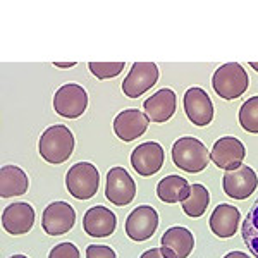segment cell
<instances>
[{"instance_id": "obj_1", "label": "cell", "mask_w": 258, "mask_h": 258, "mask_svg": "<svg viewBox=\"0 0 258 258\" xmlns=\"http://www.w3.org/2000/svg\"><path fill=\"white\" fill-rule=\"evenodd\" d=\"M74 136L69 127L55 124L43 131L38 143V152L41 159L48 164H62L73 155Z\"/></svg>"}, {"instance_id": "obj_2", "label": "cell", "mask_w": 258, "mask_h": 258, "mask_svg": "<svg viewBox=\"0 0 258 258\" xmlns=\"http://www.w3.org/2000/svg\"><path fill=\"white\" fill-rule=\"evenodd\" d=\"M172 162L184 172L198 174L207 169L210 153L203 141L193 136H184L172 145Z\"/></svg>"}, {"instance_id": "obj_3", "label": "cell", "mask_w": 258, "mask_h": 258, "mask_svg": "<svg viewBox=\"0 0 258 258\" xmlns=\"http://www.w3.org/2000/svg\"><path fill=\"white\" fill-rule=\"evenodd\" d=\"M249 78L246 71L238 62L224 64L214 73L212 88L224 100H236L248 90Z\"/></svg>"}, {"instance_id": "obj_4", "label": "cell", "mask_w": 258, "mask_h": 258, "mask_svg": "<svg viewBox=\"0 0 258 258\" xmlns=\"http://www.w3.org/2000/svg\"><path fill=\"white\" fill-rule=\"evenodd\" d=\"M100 184L98 169L90 162H78L66 174V188L76 200H90L97 195Z\"/></svg>"}, {"instance_id": "obj_5", "label": "cell", "mask_w": 258, "mask_h": 258, "mask_svg": "<svg viewBox=\"0 0 258 258\" xmlns=\"http://www.w3.org/2000/svg\"><path fill=\"white\" fill-rule=\"evenodd\" d=\"M86 107H88V95H86L85 88L76 83H68L55 91L53 109L60 117L78 119L85 114Z\"/></svg>"}, {"instance_id": "obj_6", "label": "cell", "mask_w": 258, "mask_h": 258, "mask_svg": "<svg viewBox=\"0 0 258 258\" xmlns=\"http://www.w3.org/2000/svg\"><path fill=\"white\" fill-rule=\"evenodd\" d=\"M136 197L135 179L124 167H112L107 172L105 198L117 207H126Z\"/></svg>"}, {"instance_id": "obj_7", "label": "cell", "mask_w": 258, "mask_h": 258, "mask_svg": "<svg viewBox=\"0 0 258 258\" xmlns=\"http://www.w3.org/2000/svg\"><path fill=\"white\" fill-rule=\"evenodd\" d=\"M159 81V68L153 62H136L122 81V91L129 98H138Z\"/></svg>"}, {"instance_id": "obj_8", "label": "cell", "mask_w": 258, "mask_h": 258, "mask_svg": "<svg viewBox=\"0 0 258 258\" xmlns=\"http://www.w3.org/2000/svg\"><path fill=\"white\" fill-rule=\"evenodd\" d=\"M222 188L232 200H246L258 188V176L251 167L241 165L236 170H227L224 174Z\"/></svg>"}, {"instance_id": "obj_9", "label": "cell", "mask_w": 258, "mask_h": 258, "mask_svg": "<svg viewBox=\"0 0 258 258\" xmlns=\"http://www.w3.org/2000/svg\"><path fill=\"white\" fill-rule=\"evenodd\" d=\"M244 155H246V148L234 136H224L214 143V148L210 152V160L217 165L219 169L236 170L243 165Z\"/></svg>"}, {"instance_id": "obj_10", "label": "cell", "mask_w": 258, "mask_h": 258, "mask_svg": "<svg viewBox=\"0 0 258 258\" xmlns=\"http://www.w3.org/2000/svg\"><path fill=\"white\" fill-rule=\"evenodd\" d=\"M76 222V212L68 202L50 203L41 215V227L50 236H60L69 232Z\"/></svg>"}, {"instance_id": "obj_11", "label": "cell", "mask_w": 258, "mask_h": 258, "mask_svg": "<svg viewBox=\"0 0 258 258\" xmlns=\"http://www.w3.org/2000/svg\"><path fill=\"white\" fill-rule=\"evenodd\" d=\"M159 227V214L153 207H136L126 219V234L133 241H147L153 236Z\"/></svg>"}, {"instance_id": "obj_12", "label": "cell", "mask_w": 258, "mask_h": 258, "mask_svg": "<svg viewBox=\"0 0 258 258\" xmlns=\"http://www.w3.org/2000/svg\"><path fill=\"white\" fill-rule=\"evenodd\" d=\"M165 160V153L162 145L157 141H147L138 145L131 153V165L140 176L150 177L162 169Z\"/></svg>"}, {"instance_id": "obj_13", "label": "cell", "mask_w": 258, "mask_h": 258, "mask_svg": "<svg viewBox=\"0 0 258 258\" xmlns=\"http://www.w3.org/2000/svg\"><path fill=\"white\" fill-rule=\"evenodd\" d=\"M184 110L195 126H209L214 120V103L205 90L193 86L184 93Z\"/></svg>"}, {"instance_id": "obj_14", "label": "cell", "mask_w": 258, "mask_h": 258, "mask_svg": "<svg viewBox=\"0 0 258 258\" xmlns=\"http://www.w3.org/2000/svg\"><path fill=\"white\" fill-rule=\"evenodd\" d=\"M148 122L150 119L147 117V114H143L138 109H127L115 115L114 131L120 140L129 143V141H135L147 133Z\"/></svg>"}, {"instance_id": "obj_15", "label": "cell", "mask_w": 258, "mask_h": 258, "mask_svg": "<svg viewBox=\"0 0 258 258\" xmlns=\"http://www.w3.org/2000/svg\"><path fill=\"white\" fill-rule=\"evenodd\" d=\"M33 224H35V210L30 203H11L2 214V226L12 236L30 232Z\"/></svg>"}, {"instance_id": "obj_16", "label": "cell", "mask_w": 258, "mask_h": 258, "mask_svg": "<svg viewBox=\"0 0 258 258\" xmlns=\"http://www.w3.org/2000/svg\"><path fill=\"white\" fill-rule=\"evenodd\" d=\"M177 97L170 88H162L143 102L145 114L153 122H167L176 114Z\"/></svg>"}, {"instance_id": "obj_17", "label": "cell", "mask_w": 258, "mask_h": 258, "mask_svg": "<svg viewBox=\"0 0 258 258\" xmlns=\"http://www.w3.org/2000/svg\"><path fill=\"white\" fill-rule=\"evenodd\" d=\"M115 226H117V219L114 212L102 205L90 209L83 217V229L86 231V234L93 238H107L115 231Z\"/></svg>"}, {"instance_id": "obj_18", "label": "cell", "mask_w": 258, "mask_h": 258, "mask_svg": "<svg viewBox=\"0 0 258 258\" xmlns=\"http://www.w3.org/2000/svg\"><path fill=\"white\" fill-rule=\"evenodd\" d=\"M162 249L170 256V258H188L189 253L195 248V238L191 234L189 229L176 226L170 227L164 232L160 239Z\"/></svg>"}, {"instance_id": "obj_19", "label": "cell", "mask_w": 258, "mask_h": 258, "mask_svg": "<svg viewBox=\"0 0 258 258\" xmlns=\"http://www.w3.org/2000/svg\"><path fill=\"white\" fill-rule=\"evenodd\" d=\"M241 212L234 205L220 203L215 207V210L210 215V229L215 236L222 239H227L236 234L239 226Z\"/></svg>"}, {"instance_id": "obj_20", "label": "cell", "mask_w": 258, "mask_h": 258, "mask_svg": "<svg viewBox=\"0 0 258 258\" xmlns=\"http://www.w3.org/2000/svg\"><path fill=\"white\" fill-rule=\"evenodd\" d=\"M30 181L23 169L18 165H4L0 170V195L2 198L21 197L28 191Z\"/></svg>"}, {"instance_id": "obj_21", "label": "cell", "mask_w": 258, "mask_h": 258, "mask_svg": "<svg viewBox=\"0 0 258 258\" xmlns=\"http://www.w3.org/2000/svg\"><path fill=\"white\" fill-rule=\"evenodd\" d=\"M189 182L182 176H165L157 184V197L164 203H182L189 197Z\"/></svg>"}, {"instance_id": "obj_22", "label": "cell", "mask_w": 258, "mask_h": 258, "mask_svg": "<svg viewBox=\"0 0 258 258\" xmlns=\"http://www.w3.org/2000/svg\"><path fill=\"white\" fill-rule=\"evenodd\" d=\"M210 203V193L203 184H191L189 197L182 202V210L188 217H202L205 210L209 209Z\"/></svg>"}, {"instance_id": "obj_23", "label": "cell", "mask_w": 258, "mask_h": 258, "mask_svg": "<svg viewBox=\"0 0 258 258\" xmlns=\"http://www.w3.org/2000/svg\"><path fill=\"white\" fill-rule=\"evenodd\" d=\"M243 241L251 251L253 256L258 258V200L251 205L248 215L243 222Z\"/></svg>"}, {"instance_id": "obj_24", "label": "cell", "mask_w": 258, "mask_h": 258, "mask_svg": "<svg viewBox=\"0 0 258 258\" xmlns=\"http://www.w3.org/2000/svg\"><path fill=\"white\" fill-rule=\"evenodd\" d=\"M239 124L244 131L258 135V97L248 98L239 109Z\"/></svg>"}, {"instance_id": "obj_25", "label": "cell", "mask_w": 258, "mask_h": 258, "mask_svg": "<svg viewBox=\"0 0 258 258\" xmlns=\"http://www.w3.org/2000/svg\"><path fill=\"white\" fill-rule=\"evenodd\" d=\"M124 66V62H90L88 69L98 80H110L122 73Z\"/></svg>"}, {"instance_id": "obj_26", "label": "cell", "mask_w": 258, "mask_h": 258, "mask_svg": "<svg viewBox=\"0 0 258 258\" xmlns=\"http://www.w3.org/2000/svg\"><path fill=\"white\" fill-rule=\"evenodd\" d=\"M48 258H81L80 248L73 243H59L48 253Z\"/></svg>"}, {"instance_id": "obj_27", "label": "cell", "mask_w": 258, "mask_h": 258, "mask_svg": "<svg viewBox=\"0 0 258 258\" xmlns=\"http://www.w3.org/2000/svg\"><path fill=\"white\" fill-rule=\"evenodd\" d=\"M86 258H117L115 251L105 244H90L86 248Z\"/></svg>"}, {"instance_id": "obj_28", "label": "cell", "mask_w": 258, "mask_h": 258, "mask_svg": "<svg viewBox=\"0 0 258 258\" xmlns=\"http://www.w3.org/2000/svg\"><path fill=\"white\" fill-rule=\"evenodd\" d=\"M140 258H170V256L162 248H150L148 251H145Z\"/></svg>"}, {"instance_id": "obj_29", "label": "cell", "mask_w": 258, "mask_h": 258, "mask_svg": "<svg viewBox=\"0 0 258 258\" xmlns=\"http://www.w3.org/2000/svg\"><path fill=\"white\" fill-rule=\"evenodd\" d=\"M224 258H251V256H248L246 253H243V251H231Z\"/></svg>"}, {"instance_id": "obj_30", "label": "cell", "mask_w": 258, "mask_h": 258, "mask_svg": "<svg viewBox=\"0 0 258 258\" xmlns=\"http://www.w3.org/2000/svg\"><path fill=\"white\" fill-rule=\"evenodd\" d=\"M53 66H57V68H60V69H68V68H73V66H76V62H55Z\"/></svg>"}, {"instance_id": "obj_31", "label": "cell", "mask_w": 258, "mask_h": 258, "mask_svg": "<svg viewBox=\"0 0 258 258\" xmlns=\"http://www.w3.org/2000/svg\"><path fill=\"white\" fill-rule=\"evenodd\" d=\"M249 66H251V68L258 73V62H249Z\"/></svg>"}, {"instance_id": "obj_32", "label": "cell", "mask_w": 258, "mask_h": 258, "mask_svg": "<svg viewBox=\"0 0 258 258\" xmlns=\"http://www.w3.org/2000/svg\"><path fill=\"white\" fill-rule=\"evenodd\" d=\"M11 258H28L26 255H12Z\"/></svg>"}]
</instances>
